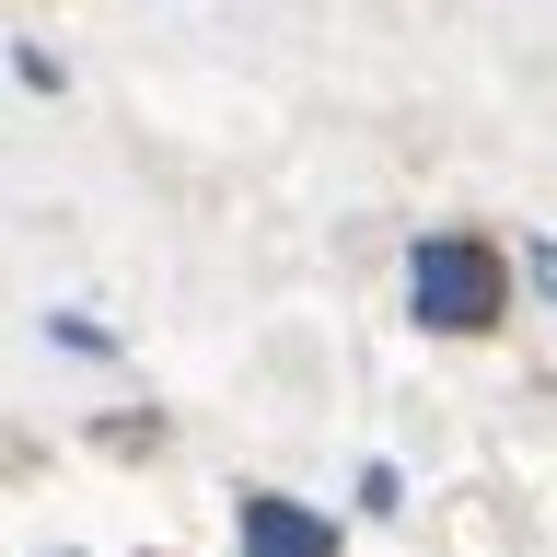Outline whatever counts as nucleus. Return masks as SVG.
Masks as SVG:
<instances>
[{"mask_svg": "<svg viewBox=\"0 0 557 557\" xmlns=\"http://www.w3.org/2000/svg\"><path fill=\"white\" fill-rule=\"evenodd\" d=\"M511 268H522V244L499 256L487 233H418L407 244V325L418 337H487L511 313Z\"/></svg>", "mask_w": 557, "mask_h": 557, "instance_id": "obj_1", "label": "nucleus"}, {"mask_svg": "<svg viewBox=\"0 0 557 557\" xmlns=\"http://www.w3.org/2000/svg\"><path fill=\"white\" fill-rule=\"evenodd\" d=\"M522 278H534V290H546V302H557V244H546V233L522 244Z\"/></svg>", "mask_w": 557, "mask_h": 557, "instance_id": "obj_5", "label": "nucleus"}, {"mask_svg": "<svg viewBox=\"0 0 557 557\" xmlns=\"http://www.w3.org/2000/svg\"><path fill=\"white\" fill-rule=\"evenodd\" d=\"M360 511H372V522H395V511H407V476H395L383 453H372V465H360Z\"/></svg>", "mask_w": 557, "mask_h": 557, "instance_id": "obj_4", "label": "nucleus"}, {"mask_svg": "<svg viewBox=\"0 0 557 557\" xmlns=\"http://www.w3.org/2000/svg\"><path fill=\"white\" fill-rule=\"evenodd\" d=\"M47 337L82 348V360H116V325H94V313H47Z\"/></svg>", "mask_w": 557, "mask_h": 557, "instance_id": "obj_3", "label": "nucleus"}, {"mask_svg": "<svg viewBox=\"0 0 557 557\" xmlns=\"http://www.w3.org/2000/svg\"><path fill=\"white\" fill-rule=\"evenodd\" d=\"M233 557H337V522L313 511V499H290V487H244Z\"/></svg>", "mask_w": 557, "mask_h": 557, "instance_id": "obj_2", "label": "nucleus"}]
</instances>
